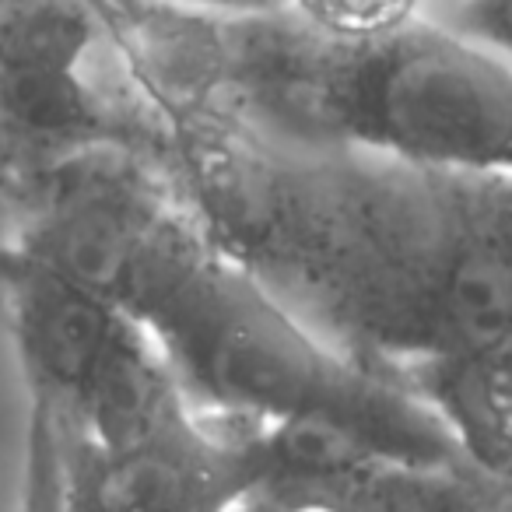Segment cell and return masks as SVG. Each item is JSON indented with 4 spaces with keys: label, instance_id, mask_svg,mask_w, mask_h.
Segmentation results:
<instances>
[{
    "label": "cell",
    "instance_id": "obj_4",
    "mask_svg": "<svg viewBox=\"0 0 512 512\" xmlns=\"http://www.w3.org/2000/svg\"><path fill=\"white\" fill-rule=\"evenodd\" d=\"M172 109L144 78L113 0H0V141L11 179L81 151L162 162Z\"/></svg>",
    "mask_w": 512,
    "mask_h": 512
},
{
    "label": "cell",
    "instance_id": "obj_3",
    "mask_svg": "<svg viewBox=\"0 0 512 512\" xmlns=\"http://www.w3.org/2000/svg\"><path fill=\"white\" fill-rule=\"evenodd\" d=\"M183 397L239 425H313L400 463L460 456L390 369L344 355L214 249L141 313Z\"/></svg>",
    "mask_w": 512,
    "mask_h": 512
},
{
    "label": "cell",
    "instance_id": "obj_7",
    "mask_svg": "<svg viewBox=\"0 0 512 512\" xmlns=\"http://www.w3.org/2000/svg\"><path fill=\"white\" fill-rule=\"evenodd\" d=\"M57 442L71 512H232L271 470L264 425L211 418L190 400L120 446L60 428Z\"/></svg>",
    "mask_w": 512,
    "mask_h": 512
},
{
    "label": "cell",
    "instance_id": "obj_13",
    "mask_svg": "<svg viewBox=\"0 0 512 512\" xmlns=\"http://www.w3.org/2000/svg\"><path fill=\"white\" fill-rule=\"evenodd\" d=\"M0 186L11 190V165H8V151H4V141H0Z\"/></svg>",
    "mask_w": 512,
    "mask_h": 512
},
{
    "label": "cell",
    "instance_id": "obj_10",
    "mask_svg": "<svg viewBox=\"0 0 512 512\" xmlns=\"http://www.w3.org/2000/svg\"><path fill=\"white\" fill-rule=\"evenodd\" d=\"M18 512H71L64 491V463L50 414L29 400L25 411V453H22V495Z\"/></svg>",
    "mask_w": 512,
    "mask_h": 512
},
{
    "label": "cell",
    "instance_id": "obj_5",
    "mask_svg": "<svg viewBox=\"0 0 512 512\" xmlns=\"http://www.w3.org/2000/svg\"><path fill=\"white\" fill-rule=\"evenodd\" d=\"M11 246L141 320L211 239L162 162L81 151L11 179Z\"/></svg>",
    "mask_w": 512,
    "mask_h": 512
},
{
    "label": "cell",
    "instance_id": "obj_11",
    "mask_svg": "<svg viewBox=\"0 0 512 512\" xmlns=\"http://www.w3.org/2000/svg\"><path fill=\"white\" fill-rule=\"evenodd\" d=\"M165 8L190 11V15H218V18H242V15H267L281 11L285 0H155Z\"/></svg>",
    "mask_w": 512,
    "mask_h": 512
},
{
    "label": "cell",
    "instance_id": "obj_1",
    "mask_svg": "<svg viewBox=\"0 0 512 512\" xmlns=\"http://www.w3.org/2000/svg\"><path fill=\"white\" fill-rule=\"evenodd\" d=\"M162 165L214 249L344 355L512 344V172L295 148L197 109H172Z\"/></svg>",
    "mask_w": 512,
    "mask_h": 512
},
{
    "label": "cell",
    "instance_id": "obj_2",
    "mask_svg": "<svg viewBox=\"0 0 512 512\" xmlns=\"http://www.w3.org/2000/svg\"><path fill=\"white\" fill-rule=\"evenodd\" d=\"M144 78L197 109L295 148H358L456 172H512L509 50L418 18L337 39L292 11L190 15L113 0Z\"/></svg>",
    "mask_w": 512,
    "mask_h": 512
},
{
    "label": "cell",
    "instance_id": "obj_8",
    "mask_svg": "<svg viewBox=\"0 0 512 512\" xmlns=\"http://www.w3.org/2000/svg\"><path fill=\"white\" fill-rule=\"evenodd\" d=\"M512 344L439 351L386 365L435 418L453 449L474 467L509 477L512 463Z\"/></svg>",
    "mask_w": 512,
    "mask_h": 512
},
{
    "label": "cell",
    "instance_id": "obj_12",
    "mask_svg": "<svg viewBox=\"0 0 512 512\" xmlns=\"http://www.w3.org/2000/svg\"><path fill=\"white\" fill-rule=\"evenodd\" d=\"M11 253H15V246H11V190L0 186V281L8 274Z\"/></svg>",
    "mask_w": 512,
    "mask_h": 512
},
{
    "label": "cell",
    "instance_id": "obj_6",
    "mask_svg": "<svg viewBox=\"0 0 512 512\" xmlns=\"http://www.w3.org/2000/svg\"><path fill=\"white\" fill-rule=\"evenodd\" d=\"M0 313L25 397L88 446H120L186 404L155 337L123 309L11 253Z\"/></svg>",
    "mask_w": 512,
    "mask_h": 512
},
{
    "label": "cell",
    "instance_id": "obj_9",
    "mask_svg": "<svg viewBox=\"0 0 512 512\" xmlns=\"http://www.w3.org/2000/svg\"><path fill=\"white\" fill-rule=\"evenodd\" d=\"M435 0H285L299 22L337 39H376L418 18H432Z\"/></svg>",
    "mask_w": 512,
    "mask_h": 512
}]
</instances>
